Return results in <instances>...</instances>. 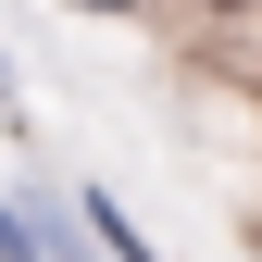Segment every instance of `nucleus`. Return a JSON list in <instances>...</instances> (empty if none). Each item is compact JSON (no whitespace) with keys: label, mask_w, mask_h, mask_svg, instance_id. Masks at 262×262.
Segmentation results:
<instances>
[{"label":"nucleus","mask_w":262,"mask_h":262,"mask_svg":"<svg viewBox=\"0 0 262 262\" xmlns=\"http://www.w3.org/2000/svg\"><path fill=\"white\" fill-rule=\"evenodd\" d=\"M0 88H13V75H0Z\"/></svg>","instance_id":"nucleus-4"},{"label":"nucleus","mask_w":262,"mask_h":262,"mask_svg":"<svg viewBox=\"0 0 262 262\" xmlns=\"http://www.w3.org/2000/svg\"><path fill=\"white\" fill-rule=\"evenodd\" d=\"M0 262H50V237H38V225H25L13 200H0Z\"/></svg>","instance_id":"nucleus-2"},{"label":"nucleus","mask_w":262,"mask_h":262,"mask_svg":"<svg viewBox=\"0 0 262 262\" xmlns=\"http://www.w3.org/2000/svg\"><path fill=\"white\" fill-rule=\"evenodd\" d=\"M75 13H138V0H75Z\"/></svg>","instance_id":"nucleus-3"},{"label":"nucleus","mask_w":262,"mask_h":262,"mask_svg":"<svg viewBox=\"0 0 262 262\" xmlns=\"http://www.w3.org/2000/svg\"><path fill=\"white\" fill-rule=\"evenodd\" d=\"M88 225H100V262H162L138 225H125V200H113V187H88Z\"/></svg>","instance_id":"nucleus-1"}]
</instances>
